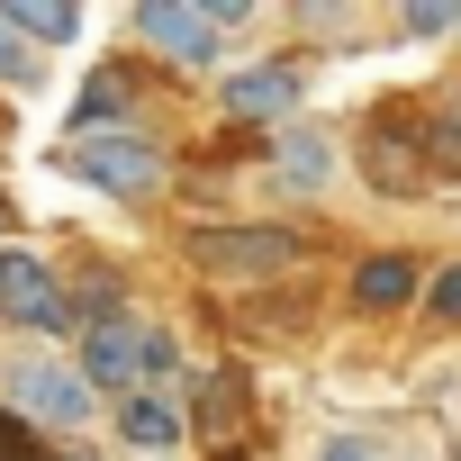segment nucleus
<instances>
[{"label": "nucleus", "mask_w": 461, "mask_h": 461, "mask_svg": "<svg viewBox=\"0 0 461 461\" xmlns=\"http://www.w3.org/2000/svg\"><path fill=\"white\" fill-rule=\"evenodd\" d=\"M371 181H380V190H416V181H425V163H416V154L380 127V145H371Z\"/></svg>", "instance_id": "f8f14e48"}, {"label": "nucleus", "mask_w": 461, "mask_h": 461, "mask_svg": "<svg viewBox=\"0 0 461 461\" xmlns=\"http://www.w3.org/2000/svg\"><path fill=\"white\" fill-rule=\"evenodd\" d=\"M181 398H163V389H136V398H118V434L127 443H145V452H172L181 443Z\"/></svg>", "instance_id": "0eeeda50"}, {"label": "nucleus", "mask_w": 461, "mask_h": 461, "mask_svg": "<svg viewBox=\"0 0 461 461\" xmlns=\"http://www.w3.org/2000/svg\"><path fill=\"white\" fill-rule=\"evenodd\" d=\"M64 461H91V452H64Z\"/></svg>", "instance_id": "6ab92c4d"}, {"label": "nucleus", "mask_w": 461, "mask_h": 461, "mask_svg": "<svg viewBox=\"0 0 461 461\" xmlns=\"http://www.w3.org/2000/svg\"><path fill=\"white\" fill-rule=\"evenodd\" d=\"M317 461H380V452H371V443H362V434H344V443H326V452H317Z\"/></svg>", "instance_id": "a211bd4d"}, {"label": "nucleus", "mask_w": 461, "mask_h": 461, "mask_svg": "<svg viewBox=\"0 0 461 461\" xmlns=\"http://www.w3.org/2000/svg\"><path fill=\"white\" fill-rule=\"evenodd\" d=\"M0 19H10V37L28 46V37H46V46H64L73 28H82V10H55V0H37V10H28V0H19V10H0Z\"/></svg>", "instance_id": "9d476101"}, {"label": "nucleus", "mask_w": 461, "mask_h": 461, "mask_svg": "<svg viewBox=\"0 0 461 461\" xmlns=\"http://www.w3.org/2000/svg\"><path fill=\"white\" fill-rule=\"evenodd\" d=\"M0 317H19V326H64V290L46 263L28 254H0Z\"/></svg>", "instance_id": "423d86ee"}, {"label": "nucleus", "mask_w": 461, "mask_h": 461, "mask_svg": "<svg viewBox=\"0 0 461 461\" xmlns=\"http://www.w3.org/2000/svg\"><path fill=\"white\" fill-rule=\"evenodd\" d=\"M28 73H37V64H28V46L10 37V19H0V82H28Z\"/></svg>", "instance_id": "dca6fc26"}, {"label": "nucleus", "mask_w": 461, "mask_h": 461, "mask_svg": "<svg viewBox=\"0 0 461 461\" xmlns=\"http://www.w3.org/2000/svg\"><path fill=\"white\" fill-rule=\"evenodd\" d=\"M0 461H55V452H46V443L19 425V416H0Z\"/></svg>", "instance_id": "ddd939ff"}, {"label": "nucleus", "mask_w": 461, "mask_h": 461, "mask_svg": "<svg viewBox=\"0 0 461 461\" xmlns=\"http://www.w3.org/2000/svg\"><path fill=\"white\" fill-rule=\"evenodd\" d=\"M100 118H118V82H91V91H82V127H91V136H100Z\"/></svg>", "instance_id": "2eb2a0df"}, {"label": "nucleus", "mask_w": 461, "mask_h": 461, "mask_svg": "<svg viewBox=\"0 0 461 461\" xmlns=\"http://www.w3.org/2000/svg\"><path fill=\"white\" fill-rule=\"evenodd\" d=\"M136 37L163 46V55H181V64H217V19L190 10V0H145V10H136Z\"/></svg>", "instance_id": "39448f33"}, {"label": "nucleus", "mask_w": 461, "mask_h": 461, "mask_svg": "<svg viewBox=\"0 0 461 461\" xmlns=\"http://www.w3.org/2000/svg\"><path fill=\"white\" fill-rule=\"evenodd\" d=\"M181 254H190L208 281H281V272H299L308 245L290 236V226H190Z\"/></svg>", "instance_id": "f03ea898"}, {"label": "nucleus", "mask_w": 461, "mask_h": 461, "mask_svg": "<svg viewBox=\"0 0 461 461\" xmlns=\"http://www.w3.org/2000/svg\"><path fill=\"white\" fill-rule=\"evenodd\" d=\"M10 407L37 416V425H91V380L64 371V362H46V353H28L10 371Z\"/></svg>", "instance_id": "20e7f679"}, {"label": "nucleus", "mask_w": 461, "mask_h": 461, "mask_svg": "<svg viewBox=\"0 0 461 461\" xmlns=\"http://www.w3.org/2000/svg\"><path fill=\"white\" fill-rule=\"evenodd\" d=\"M434 127H443V154H461V91H443V109H434Z\"/></svg>", "instance_id": "f3484780"}, {"label": "nucleus", "mask_w": 461, "mask_h": 461, "mask_svg": "<svg viewBox=\"0 0 461 461\" xmlns=\"http://www.w3.org/2000/svg\"><path fill=\"white\" fill-rule=\"evenodd\" d=\"M326 172H335V154H326L317 136H290V145H281V181H290V190H326Z\"/></svg>", "instance_id": "9b49d317"}, {"label": "nucleus", "mask_w": 461, "mask_h": 461, "mask_svg": "<svg viewBox=\"0 0 461 461\" xmlns=\"http://www.w3.org/2000/svg\"><path fill=\"white\" fill-rule=\"evenodd\" d=\"M416 281H425V272H416L407 254H371V263L353 272V299H362L371 317H389V308H407V299H416Z\"/></svg>", "instance_id": "1a4fd4ad"}, {"label": "nucleus", "mask_w": 461, "mask_h": 461, "mask_svg": "<svg viewBox=\"0 0 461 461\" xmlns=\"http://www.w3.org/2000/svg\"><path fill=\"white\" fill-rule=\"evenodd\" d=\"M425 299H434V317H443V326H461V263H452V272H434V290H425Z\"/></svg>", "instance_id": "4468645a"}, {"label": "nucleus", "mask_w": 461, "mask_h": 461, "mask_svg": "<svg viewBox=\"0 0 461 461\" xmlns=\"http://www.w3.org/2000/svg\"><path fill=\"white\" fill-rule=\"evenodd\" d=\"M73 172H82V181H100V190H118V199H145V190L163 181V154H154L145 136L100 127V136H82V145H73Z\"/></svg>", "instance_id": "7ed1b4c3"}, {"label": "nucleus", "mask_w": 461, "mask_h": 461, "mask_svg": "<svg viewBox=\"0 0 461 461\" xmlns=\"http://www.w3.org/2000/svg\"><path fill=\"white\" fill-rule=\"evenodd\" d=\"M181 371V344L163 335V326H145V317H91L82 326V380L91 389H109V398H136V389H163Z\"/></svg>", "instance_id": "f257e3e1"}, {"label": "nucleus", "mask_w": 461, "mask_h": 461, "mask_svg": "<svg viewBox=\"0 0 461 461\" xmlns=\"http://www.w3.org/2000/svg\"><path fill=\"white\" fill-rule=\"evenodd\" d=\"M290 100H299V73L290 64H254V73L226 82V109H236V118H281Z\"/></svg>", "instance_id": "6e6552de"}]
</instances>
